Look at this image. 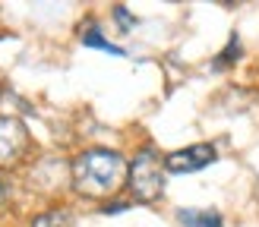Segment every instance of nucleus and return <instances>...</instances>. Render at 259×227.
<instances>
[{"label":"nucleus","mask_w":259,"mask_h":227,"mask_svg":"<svg viewBox=\"0 0 259 227\" xmlns=\"http://www.w3.org/2000/svg\"><path fill=\"white\" fill-rule=\"evenodd\" d=\"M130 155L111 145H85L70 158V193L82 202H105L126 193Z\"/></svg>","instance_id":"f257e3e1"},{"label":"nucleus","mask_w":259,"mask_h":227,"mask_svg":"<svg viewBox=\"0 0 259 227\" xmlns=\"http://www.w3.org/2000/svg\"><path fill=\"white\" fill-rule=\"evenodd\" d=\"M167 186V167H164V151L142 139L130 155V174H126V199L133 205H155L164 199Z\"/></svg>","instance_id":"f03ea898"},{"label":"nucleus","mask_w":259,"mask_h":227,"mask_svg":"<svg viewBox=\"0 0 259 227\" xmlns=\"http://www.w3.org/2000/svg\"><path fill=\"white\" fill-rule=\"evenodd\" d=\"M19 180L29 193L41 196L48 205L51 202H63V196L70 193V158L35 155L29 161V167L19 174Z\"/></svg>","instance_id":"7ed1b4c3"},{"label":"nucleus","mask_w":259,"mask_h":227,"mask_svg":"<svg viewBox=\"0 0 259 227\" xmlns=\"http://www.w3.org/2000/svg\"><path fill=\"white\" fill-rule=\"evenodd\" d=\"M35 158V139L16 114H0V171L16 177Z\"/></svg>","instance_id":"20e7f679"},{"label":"nucleus","mask_w":259,"mask_h":227,"mask_svg":"<svg viewBox=\"0 0 259 227\" xmlns=\"http://www.w3.org/2000/svg\"><path fill=\"white\" fill-rule=\"evenodd\" d=\"M218 161V145L215 142H193L184 148H174L164 155L167 174H199L205 167H212Z\"/></svg>","instance_id":"39448f33"},{"label":"nucleus","mask_w":259,"mask_h":227,"mask_svg":"<svg viewBox=\"0 0 259 227\" xmlns=\"http://www.w3.org/2000/svg\"><path fill=\"white\" fill-rule=\"evenodd\" d=\"M76 224H79V214H76V205L67 199L38 208L32 218L25 221V227H76Z\"/></svg>","instance_id":"423d86ee"},{"label":"nucleus","mask_w":259,"mask_h":227,"mask_svg":"<svg viewBox=\"0 0 259 227\" xmlns=\"http://www.w3.org/2000/svg\"><path fill=\"white\" fill-rule=\"evenodd\" d=\"M79 41H82L85 47H92V50H105V54H111V57H126V47L108 41L105 32H101V25H98L95 19H85V22H82V29H79Z\"/></svg>","instance_id":"0eeeda50"},{"label":"nucleus","mask_w":259,"mask_h":227,"mask_svg":"<svg viewBox=\"0 0 259 227\" xmlns=\"http://www.w3.org/2000/svg\"><path fill=\"white\" fill-rule=\"evenodd\" d=\"M177 227H225V214L218 208H177Z\"/></svg>","instance_id":"6e6552de"},{"label":"nucleus","mask_w":259,"mask_h":227,"mask_svg":"<svg viewBox=\"0 0 259 227\" xmlns=\"http://www.w3.org/2000/svg\"><path fill=\"white\" fill-rule=\"evenodd\" d=\"M240 60H243V38H240V32H231L228 44L218 50L215 60H212V70H231V67H237Z\"/></svg>","instance_id":"1a4fd4ad"},{"label":"nucleus","mask_w":259,"mask_h":227,"mask_svg":"<svg viewBox=\"0 0 259 227\" xmlns=\"http://www.w3.org/2000/svg\"><path fill=\"white\" fill-rule=\"evenodd\" d=\"M13 199H16V186H13V177L0 171V218H7L13 211Z\"/></svg>","instance_id":"9d476101"},{"label":"nucleus","mask_w":259,"mask_h":227,"mask_svg":"<svg viewBox=\"0 0 259 227\" xmlns=\"http://www.w3.org/2000/svg\"><path fill=\"white\" fill-rule=\"evenodd\" d=\"M111 16H114V22H117V29L120 32H130V29H136L139 25V19L130 13V7H123V4H114L111 7Z\"/></svg>","instance_id":"9b49d317"},{"label":"nucleus","mask_w":259,"mask_h":227,"mask_svg":"<svg viewBox=\"0 0 259 227\" xmlns=\"http://www.w3.org/2000/svg\"><path fill=\"white\" fill-rule=\"evenodd\" d=\"M133 208V202H130L126 196H117V199H111V202H105V205H98V214H123V211H130Z\"/></svg>","instance_id":"f8f14e48"},{"label":"nucleus","mask_w":259,"mask_h":227,"mask_svg":"<svg viewBox=\"0 0 259 227\" xmlns=\"http://www.w3.org/2000/svg\"><path fill=\"white\" fill-rule=\"evenodd\" d=\"M0 98H4V79H0Z\"/></svg>","instance_id":"ddd939ff"}]
</instances>
